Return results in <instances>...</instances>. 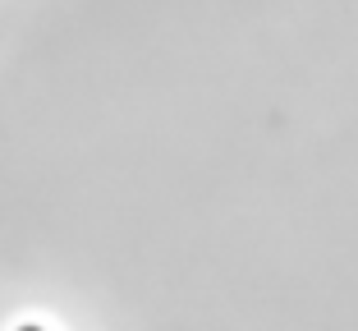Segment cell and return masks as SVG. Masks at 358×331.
Masks as SVG:
<instances>
[{
	"label": "cell",
	"instance_id": "6da1fadb",
	"mask_svg": "<svg viewBox=\"0 0 358 331\" xmlns=\"http://www.w3.org/2000/svg\"><path fill=\"white\" fill-rule=\"evenodd\" d=\"M23 331H37V327H23Z\"/></svg>",
	"mask_w": 358,
	"mask_h": 331
}]
</instances>
